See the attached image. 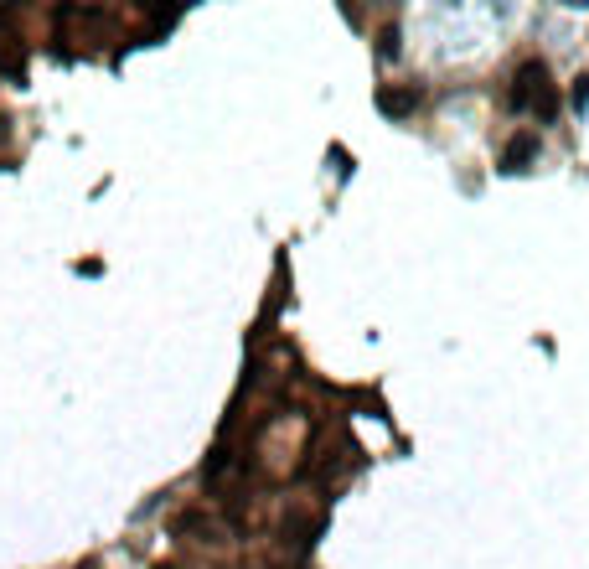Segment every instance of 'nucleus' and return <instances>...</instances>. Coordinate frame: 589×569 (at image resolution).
Wrapping results in <instances>:
<instances>
[{
  "mask_svg": "<svg viewBox=\"0 0 589 569\" xmlns=\"http://www.w3.org/2000/svg\"><path fill=\"white\" fill-rule=\"evenodd\" d=\"M378 52L383 57H398V26H383V32H378Z\"/></svg>",
  "mask_w": 589,
  "mask_h": 569,
  "instance_id": "nucleus-5",
  "label": "nucleus"
},
{
  "mask_svg": "<svg viewBox=\"0 0 589 569\" xmlns=\"http://www.w3.org/2000/svg\"><path fill=\"white\" fill-rule=\"evenodd\" d=\"M0 73H6L11 83H21V78H26V52H21V42H16V37H0Z\"/></svg>",
  "mask_w": 589,
  "mask_h": 569,
  "instance_id": "nucleus-3",
  "label": "nucleus"
},
{
  "mask_svg": "<svg viewBox=\"0 0 589 569\" xmlns=\"http://www.w3.org/2000/svg\"><path fill=\"white\" fill-rule=\"evenodd\" d=\"M378 109L393 114V119L414 114V109H419V88H383V94H378Z\"/></svg>",
  "mask_w": 589,
  "mask_h": 569,
  "instance_id": "nucleus-2",
  "label": "nucleus"
},
{
  "mask_svg": "<svg viewBox=\"0 0 589 569\" xmlns=\"http://www.w3.org/2000/svg\"><path fill=\"white\" fill-rule=\"evenodd\" d=\"M512 109H517V114L533 109L538 119H553L558 94H553V83H548V68H543V63H522V68H517V78H512Z\"/></svg>",
  "mask_w": 589,
  "mask_h": 569,
  "instance_id": "nucleus-1",
  "label": "nucleus"
},
{
  "mask_svg": "<svg viewBox=\"0 0 589 569\" xmlns=\"http://www.w3.org/2000/svg\"><path fill=\"white\" fill-rule=\"evenodd\" d=\"M538 156V135H517L512 145H507V156H502V166L507 171H527V161Z\"/></svg>",
  "mask_w": 589,
  "mask_h": 569,
  "instance_id": "nucleus-4",
  "label": "nucleus"
},
{
  "mask_svg": "<svg viewBox=\"0 0 589 569\" xmlns=\"http://www.w3.org/2000/svg\"><path fill=\"white\" fill-rule=\"evenodd\" d=\"M584 104H589V78L574 83V109H584Z\"/></svg>",
  "mask_w": 589,
  "mask_h": 569,
  "instance_id": "nucleus-6",
  "label": "nucleus"
},
{
  "mask_svg": "<svg viewBox=\"0 0 589 569\" xmlns=\"http://www.w3.org/2000/svg\"><path fill=\"white\" fill-rule=\"evenodd\" d=\"M6 140H11V119H6V114H0V145H6Z\"/></svg>",
  "mask_w": 589,
  "mask_h": 569,
  "instance_id": "nucleus-7",
  "label": "nucleus"
}]
</instances>
